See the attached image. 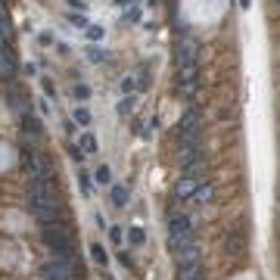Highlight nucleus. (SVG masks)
I'll use <instances>...</instances> for the list:
<instances>
[{
    "label": "nucleus",
    "mask_w": 280,
    "mask_h": 280,
    "mask_svg": "<svg viewBox=\"0 0 280 280\" xmlns=\"http://www.w3.org/2000/svg\"><path fill=\"white\" fill-rule=\"evenodd\" d=\"M125 19H131V22H137V19H140V10H128V13H125Z\"/></svg>",
    "instance_id": "nucleus-32"
},
{
    "label": "nucleus",
    "mask_w": 280,
    "mask_h": 280,
    "mask_svg": "<svg viewBox=\"0 0 280 280\" xmlns=\"http://www.w3.org/2000/svg\"><path fill=\"white\" fill-rule=\"evenodd\" d=\"M122 90H125V93H131V90H140V84H137V75H128V78L122 81Z\"/></svg>",
    "instance_id": "nucleus-22"
},
{
    "label": "nucleus",
    "mask_w": 280,
    "mask_h": 280,
    "mask_svg": "<svg viewBox=\"0 0 280 280\" xmlns=\"http://www.w3.org/2000/svg\"><path fill=\"white\" fill-rule=\"evenodd\" d=\"M72 93H75L78 100H87V97H90V87H87V84H75V90H72Z\"/></svg>",
    "instance_id": "nucleus-24"
},
{
    "label": "nucleus",
    "mask_w": 280,
    "mask_h": 280,
    "mask_svg": "<svg viewBox=\"0 0 280 280\" xmlns=\"http://www.w3.org/2000/svg\"><path fill=\"white\" fill-rule=\"evenodd\" d=\"M78 187H81V193L87 196V193H90V178H87V175H81V178H78Z\"/></svg>",
    "instance_id": "nucleus-26"
},
{
    "label": "nucleus",
    "mask_w": 280,
    "mask_h": 280,
    "mask_svg": "<svg viewBox=\"0 0 280 280\" xmlns=\"http://www.w3.org/2000/svg\"><path fill=\"white\" fill-rule=\"evenodd\" d=\"M209 196H212V184H209V181H202V184H199V190L193 193V199H196V202H205Z\"/></svg>",
    "instance_id": "nucleus-20"
},
{
    "label": "nucleus",
    "mask_w": 280,
    "mask_h": 280,
    "mask_svg": "<svg viewBox=\"0 0 280 280\" xmlns=\"http://www.w3.org/2000/svg\"><path fill=\"white\" fill-rule=\"evenodd\" d=\"M90 255H93L97 265H106V261H109V255H106V249L100 246V243H90Z\"/></svg>",
    "instance_id": "nucleus-18"
},
{
    "label": "nucleus",
    "mask_w": 280,
    "mask_h": 280,
    "mask_svg": "<svg viewBox=\"0 0 280 280\" xmlns=\"http://www.w3.org/2000/svg\"><path fill=\"white\" fill-rule=\"evenodd\" d=\"M199 137H202V128H199V112L196 109H187L181 122H178V143L181 149L184 146H199Z\"/></svg>",
    "instance_id": "nucleus-4"
},
{
    "label": "nucleus",
    "mask_w": 280,
    "mask_h": 280,
    "mask_svg": "<svg viewBox=\"0 0 280 280\" xmlns=\"http://www.w3.org/2000/svg\"><path fill=\"white\" fill-rule=\"evenodd\" d=\"M119 4H128V0H119Z\"/></svg>",
    "instance_id": "nucleus-36"
},
{
    "label": "nucleus",
    "mask_w": 280,
    "mask_h": 280,
    "mask_svg": "<svg viewBox=\"0 0 280 280\" xmlns=\"http://www.w3.org/2000/svg\"><path fill=\"white\" fill-rule=\"evenodd\" d=\"M128 112H134V97H125L119 103V116H128Z\"/></svg>",
    "instance_id": "nucleus-23"
},
{
    "label": "nucleus",
    "mask_w": 280,
    "mask_h": 280,
    "mask_svg": "<svg viewBox=\"0 0 280 280\" xmlns=\"http://www.w3.org/2000/svg\"><path fill=\"white\" fill-rule=\"evenodd\" d=\"M190 240H193V221L184 212H172L168 215V249L178 252L184 243H190Z\"/></svg>",
    "instance_id": "nucleus-3"
},
{
    "label": "nucleus",
    "mask_w": 280,
    "mask_h": 280,
    "mask_svg": "<svg viewBox=\"0 0 280 280\" xmlns=\"http://www.w3.org/2000/svg\"><path fill=\"white\" fill-rule=\"evenodd\" d=\"M0 4H10V0H0Z\"/></svg>",
    "instance_id": "nucleus-35"
},
{
    "label": "nucleus",
    "mask_w": 280,
    "mask_h": 280,
    "mask_svg": "<svg viewBox=\"0 0 280 280\" xmlns=\"http://www.w3.org/2000/svg\"><path fill=\"white\" fill-rule=\"evenodd\" d=\"M109 237H112V243H122V228H112Z\"/></svg>",
    "instance_id": "nucleus-30"
},
{
    "label": "nucleus",
    "mask_w": 280,
    "mask_h": 280,
    "mask_svg": "<svg viewBox=\"0 0 280 280\" xmlns=\"http://www.w3.org/2000/svg\"><path fill=\"white\" fill-rule=\"evenodd\" d=\"M37 41H41V44H44V47H50V44H53V34H47V31H44V34H41V37H37Z\"/></svg>",
    "instance_id": "nucleus-33"
},
{
    "label": "nucleus",
    "mask_w": 280,
    "mask_h": 280,
    "mask_svg": "<svg viewBox=\"0 0 280 280\" xmlns=\"http://www.w3.org/2000/svg\"><path fill=\"white\" fill-rule=\"evenodd\" d=\"M41 87H44V97H53V93H56V87H53V81H41Z\"/></svg>",
    "instance_id": "nucleus-27"
},
{
    "label": "nucleus",
    "mask_w": 280,
    "mask_h": 280,
    "mask_svg": "<svg viewBox=\"0 0 280 280\" xmlns=\"http://www.w3.org/2000/svg\"><path fill=\"white\" fill-rule=\"evenodd\" d=\"M196 66H187V69H181V81H178V93H184V97H190V93L196 90Z\"/></svg>",
    "instance_id": "nucleus-8"
},
{
    "label": "nucleus",
    "mask_w": 280,
    "mask_h": 280,
    "mask_svg": "<svg viewBox=\"0 0 280 280\" xmlns=\"http://www.w3.org/2000/svg\"><path fill=\"white\" fill-rule=\"evenodd\" d=\"M28 209L37 218V224H53L63 218V202L56 199L47 181H28Z\"/></svg>",
    "instance_id": "nucleus-1"
},
{
    "label": "nucleus",
    "mask_w": 280,
    "mask_h": 280,
    "mask_svg": "<svg viewBox=\"0 0 280 280\" xmlns=\"http://www.w3.org/2000/svg\"><path fill=\"white\" fill-rule=\"evenodd\" d=\"M10 34H13L10 13H7V4H0V37H7V41H10Z\"/></svg>",
    "instance_id": "nucleus-15"
},
{
    "label": "nucleus",
    "mask_w": 280,
    "mask_h": 280,
    "mask_svg": "<svg viewBox=\"0 0 280 280\" xmlns=\"http://www.w3.org/2000/svg\"><path fill=\"white\" fill-rule=\"evenodd\" d=\"M175 261H178V268H184V265H196V261H202V249H199V243H196V240L184 243V246L175 252Z\"/></svg>",
    "instance_id": "nucleus-6"
},
{
    "label": "nucleus",
    "mask_w": 280,
    "mask_h": 280,
    "mask_svg": "<svg viewBox=\"0 0 280 280\" xmlns=\"http://www.w3.org/2000/svg\"><path fill=\"white\" fill-rule=\"evenodd\" d=\"M109 199H112V205H119V209H125V205H128V199H131L128 187H122V184H112V187H109Z\"/></svg>",
    "instance_id": "nucleus-12"
},
{
    "label": "nucleus",
    "mask_w": 280,
    "mask_h": 280,
    "mask_svg": "<svg viewBox=\"0 0 280 280\" xmlns=\"http://www.w3.org/2000/svg\"><path fill=\"white\" fill-rule=\"evenodd\" d=\"M22 134L31 137L34 143L44 140V125H41V119H34V116H28V112H25V116H22Z\"/></svg>",
    "instance_id": "nucleus-10"
},
{
    "label": "nucleus",
    "mask_w": 280,
    "mask_h": 280,
    "mask_svg": "<svg viewBox=\"0 0 280 280\" xmlns=\"http://www.w3.org/2000/svg\"><path fill=\"white\" fill-rule=\"evenodd\" d=\"M87 56H90L93 63H100V60H103V50H97V47H90V50H87Z\"/></svg>",
    "instance_id": "nucleus-28"
},
{
    "label": "nucleus",
    "mask_w": 280,
    "mask_h": 280,
    "mask_svg": "<svg viewBox=\"0 0 280 280\" xmlns=\"http://www.w3.org/2000/svg\"><path fill=\"white\" fill-rule=\"evenodd\" d=\"M72 22H75V25H78V28H84V31L90 28V25H87V19H84V16H72Z\"/></svg>",
    "instance_id": "nucleus-29"
},
{
    "label": "nucleus",
    "mask_w": 280,
    "mask_h": 280,
    "mask_svg": "<svg viewBox=\"0 0 280 280\" xmlns=\"http://www.w3.org/2000/svg\"><path fill=\"white\" fill-rule=\"evenodd\" d=\"M106 280H109V277H106Z\"/></svg>",
    "instance_id": "nucleus-38"
},
{
    "label": "nucleus",
    "mask_w": 280,
    "mask_h": 280,
    "mask_svg": "<svg viewBox=\"0 0 280 280\" xmlns=\"http://www.w3.org/2000/svg\"><path fill=\"white\" fill-rule=\"evenodd\" d=\"M0 72H7V78H13V72H16V53L10 47L0 50Z\"/></svg>",
    "instance_id": "nucleus-13"
},
{
    "label": "nucleus",
    "mask_w": 280,
    "mask_h": 280,
    "mask_svg": "<svg viewBox=\"0 0 280 280\" xmlns=\"http://www.w3.org/2000/svg\"><path fill=\"white\" fill-rule=\"evenodd\" d=\"M196 60H199V41L193 34H181L178 37V69L196 66Z\"/></svg>",
    "instance_id": "nucleus-5"
},
{
    "label": "nucleus",
    "mask_w": 280,
    "mask_h": 280,
    "mask_svg": "<svg viewBox=\"0 0 280 280\" xmlns=\"http://www.w3.org/2000/svg\"><path fill=\"white\" fill-rule=\"evenodd\" d=\"M4 100H7V106H10V109H16V112H19V116H25V112H28L25 97H22V93H19L10 81H7V87H4Z\"/></svg>",
    "instance_id": "nucleus-9"
},
{
    "label": "nucleus",
    "mask_w": 280,
    "mask_h": 280,
    "mask_svg": "<svg viewBox=\"0 0 280 280\" xmlns=\"http://www.w3.org/2000/svg\"><path fill=\"white\" fill-rule=\"evenodd\" d=\"M87 37H90V41H100V37H103V28H100V25H90V28H87Z\"/></svg>",
    "instance_id": "nucleus-25"
},
{
    "label": "nucleus",
    "mask_w": 280,
    "mask_h": 280,
    "mask_svg": "<svg viewBox=\"0 0 280 280\" xmlns=\"http://www.w3.org/2000/svg\"><path fill=\"white\" fill-rule=\"evenodd\" d=\"M202 162H205L202 146H184L181 153H178V165H181V172H187V168H193V165H202Z\"/></svg>",
    "instance_id": "nucleus-7"
},
{
    "label": "nucleus",
    "mask_w": 280,
    "mask_h": 280,
    "mask_svg": "<svg viewBox=\"0 0 280 280\" xmlns=\"http://www.w3.org/2000/svg\"><path fill=\"white\" fill-rule=\"evenodd\" d=\"M69 7H72V10H81V13H84V7H87V4H84V0H69Z\"/></svg>",
    "instance_id": "nucleus-31"
},
{
    "label": "nucleus",
    "mask_w": 280,
    "mask_h": 280,
    "mask_svg": "<svg viewBox=\"0 0 280 280\" xmlns=\"http://www.w3.org/2000/svg\"><path fill=\"white\" fill-rule=\"evenodd\" d=\"M75 122H78V125H90V109L78 106V109H75Z\"/></svg>",
    "instance_id": "nucleus-21"
},
{
    "label": "nucleus",
    "mask_w": 280,
    "mask_h": 280,
    "mask_svg": "<svg viewBox=\"0 0 280 280\" xmlns=\"http://www.w3.org/2000/svg\"><path fill=\"white\" fill-rule=\"evenodd\" d=\"M199 184H202L199 178H187V175H184V178L178 181V187H175V196H178V199H193V193L199 190Z\"/></svg>",
    "instance_id": "nucleus-11"
},
{
    "label": "nucleus",
    "mask_w": 280,
    "mask_h": 280,
    "mask_svg": "<svg viewBox=\"0 0 280 280\" xmlns=\"http://www.w3.org/2000/svg\"><path fill=\"white\" fill-rule=\"evenodd\" d=\"M93 181L103 184V187H106V184L112 187V172H109V165H100V168H97V175H93Z\"/></svg>",
    "instance_id": "nucleus-19"
},
{
    "label": "nucleus",
    "mask_w": 280,
    "mask_h": 280,
    "mask_svg": "<svg viewBox=\"0 0 280 280\" xmlns=\"http://www.w3.org/2000/svg\"><path fill=\"white\" fill-rule=\"evenodd\" d=\"M122 265H125V268H131V265H134V261H131V252H122Z\"/></svg>",
    "instance_id": "nucleus-34"
},
{
    "label": "nucleus",
    "mask_w": 280,
    "mask_h": 280,
    "mask_svg": "<svg viewBox=\"0 0 280 280\" xmlns=\"http://www.w3.org/2000/svg\"><path fill=\"white\" fill-rule=\"evenodd\" d=\"M81 153H84V156H93V153H97V137H93V134H81Z\"/></svg>",
    "instance_id": "nucleus-16"
},
{
    "label": "nucleus",
    "mask_w": 280,
    "mask_h": 280,
    "mask_svg": "<svg viewBox=\"0 0 280 280\" xmlns=\"http://www.w3.org/2000/svg\"><path fill=\"white\" fill-rule=\"evenodd\" d=\"M128 243H131V246H143V243H146L143 228H131V231H128Z\"/></svg>",
    "instance_id": "nucleus-17"
},
{
    "label": "nucleus",
    "mask_w": 280,
    "mask_h": 280,
    "mask_svg": "<svg viewBox=\"0 0 280 280\" xmlns=\"http://www.w3.org/2000/svg\"><path fill=\"white\" fill-rule=\"evenodd\" d=\"M277 7H280V0H277Z\"/></svg>",
    "instance_id": "nucleus-37"
},
{
    "label": "nucleus",
    "mask_w": 280,
    "mask_h": 280,
    "mask_svg": "<svg viewBox=\"0 0 280 280\" xmlns=\"http://www.w3.org/2000/svg\"><path fill=\"white\" fill-rule=\"evenodd\" d=\"M41 240H44V246L53 252V258L75 265V237H72L69 224H56V221L53 224H41Z\"/></svg>",
    "instance_id": "nucleus-2"
},
{
    "label": "nucleus",
    "mask_w": 280,
    "mask_h": 280,
    "mask_svg": "<svg viewBox=\"0 0 280 280\" xmlns=\"http://www.w3.org/2000/svg\"><path fill=\"white\" fill-rule=\"evenodd\" d=\"M202 261H196V265H184L178 268V280H202Z\"/></svg>",
    "instance_id": "nucleus-14"
}]
</instances>
